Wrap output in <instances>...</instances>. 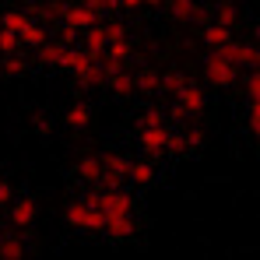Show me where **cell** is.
<instances>
[{
  "label": "cell",
  "instance_id": "8fae6325",
  "mask_svg": "<svg viewBox=\"0 0 260 260\" xmlns=\"http://www.w3.org/2000/svg\"><path fill=\"white\" fill-rule=\"evenodd\" d=\"M166 4H169V14H173L176 21H183V25H190V21H204V11H201L197 0H166Z\"/></svg>",
  "mask_w": 260,
  "mask_h": 260
},
{
  "label": "cell",
  "instance_id": "f1b7e54d",
  "mask_svg": "<svg viewBox=\"0 0 260 260\" xmlns=\"http://www.w3.org/2000/svg\"><path fill=\"white\" fill-rule=\"evenodd\" d=\"M186 81H190V78H186L183 71H169V74H162V91H169V95H179Z\"/></svg>",
  "mask_w": 260,
  "mask_h": 260
},
{
  "label": "cell",
  "instance_id": "7a4b0ae2",
  "mask_svg": "<svg viewBox=\"0 0 260 260\" xmlns=\"http://www.w3.org/2000/svg\"><path fill=\"white\" fill-rule=\"evenodd\" d=\"M63 221H67L71 229H78V232H102V225H106L102 211H99L91 201H85V197H78V201H71V204H67Z\"/></svg>",
  "mask_w": 260,
  "mask_h": 260
},
{
  "label": "cell",
  "instance_id": "8d00e7d4",
  "mask_svg": "<svg viewBox=\"0 0 260 260\" xmlns=\"http://www.w3.org/2000/svg\"><path fill=\"white\" fill-rule=\"evenodd\" d=\"M11 201H14V186H11L7 179H0V208L11 204Z\"/></svg>",
  "mask_w": 260,
  "mask_h": 260
},
{
  "label": "cell",
  "instance_id": "f546056e",
  "mask_svg": "<svg viewBox=\"0 0 260 260\" xmlns=\"http://www.w3.org/2000/svg\"><path fill=\"white\" fill-rule=\"evenodd\" d=\"M63 7H67V4H60V0L39 4V7H36V18H43V21H49V18H63Z\"/></svg>",
  "mask_w": 260,
  "mask_h": 260
},
{
  "label": "cell",
  "instance_id": "d6986e66",
  "mask_svg": "<svg viewBox=\"0 0 260 260\" xmlns=\"http://www.w3.org/2000/svg\"><path fill=\"white\" fill-rule=\"evenodd\" d=\"M63 123H67L71 130H85L88 123H91V109H88L85 102H74V106L63 113Z\"/></svg>",
  "mask_w": 260,
  "mask_h": 260
},
{
  "label": "cell",
  "instance_id": "52a82bcc",
  "mask_svg": "<svg viewBox=\"0 0 260 260\" xmlns=\"http://www.w3.org/2000/svg\"><path fill=\"white\" fill-rule=\"evenodd\" d=\"M60 21H63V28H74V32H88L91 25H99V18L88 11L85 4H67Z\"/></svg>",
  "mask_w": 260,
  "mask_h": 260
},
{
  "label": "cell",
  "instance_id": "d4e9b609",
  "mask_svg": "<svg viewBox=\"0 0 260 260\" xmlns=\"http://www.w3.org/2000/svg\"><path fill=\"white\" fill-rule=\"evenodd\" d=\"M99 25H102L106 46H109V43H120V39H127V25H123V21H116V18H106V21H99Z\"/></svg>",
  "mask_w": 260,
  "mask_h": 260
},
{
  "label": "cell",
  "instance_id": "1f68e13d",
  "mask_svg": "<svg viewBox=\"0 0 260 260\" xmlns=\"http://www.w3.org/2000/svg\"><path fill=\"white\" fill-rule=\"evenodd\" d=\"M166 151H173V155H183V151H186V137H183V130H169V137H166Z\"/></svg>",
  "mask_w": 260,
  "mask_h": 260
},
{
  "label": "cell",
  "instance_id": "ab89813d",
  "mask_svg": "<svg viewBox=\"0 0 260 260\" xmlns=\"http://www.w3.org/2000/svg\"><path fill=\"white\" fill-rule=\"evenodd\" d=\"M169 116H173V120H186V113H183V109H179V106H173V109H169V113H166V120H169Z\"/></svg>",
  "mask_w": 260,
  "mask_h": 260
},
{
  "label": "cell",
  "instance_id": "4fadbf2b",
  "mask_svg": "<svg viewBox=\"0 0 260 260\" xmlns=\"http://www.w3.org/2000/svg\"><path fill=\"white\" fill-rule=\"evenodd\" d=\"M130 56H134V43H130V39H120V43H109V46H106V53H102V63L127 67Z\"/></svg>",
  "mask_w": 260,
  "mask_h": 260
},
{
  "label": "cell",
  "instance_id": "30bf717a",
  "mask_svg": "<svg viewBox=\"0 0 260 260\" xmlns=\"http://www.w3.org/2000/svg\"><path fill=\"white\" fill-rule=\"evenodd\" d=\"M102 232H106L113 243H127V239L137 236V221H134V218H106Z\"/></svg>",
  "mask_w": 260,
  "mask_h": 260
},
{
  "label": "cell",
  "instance_id": "d6a6232c",
  "mask_svg": "<svg viewBox=\"0 0 260 260\" xmlns=\"http://www.w3.org/2000/svg\"><path fill=\"white\" fill-rule=\"evenodd\" d=\"M243 88H246V102H257V95H260V74L257 71H246Z\"/></svg>",
  "mask_w": 260,
  "mask_h": 260
},
{
  "label": "cell",
  "instance_id": "6da1fadb",
  "mask_svg": "<svg viewBox=\"0 0 260 260\" xmlns=\"http://www.w3.org/2000/svg\"><path fill=\"white\" fill-rule=\"evenodd\" d=\"M85 201H91L99 211H102V218H134V193H127L123 186L120 190H91Z\"/></svg>",
  "mask_w": 260,
  "mask_h": 260
},
{
  "label": "cell",
  "instance_id": "4dcf8cb0",
  "mask_svg": "<svg viewBox=\"0 0 260 260\" xmlns=\"http://www.w3.org/2000/svg\"><path fill=\"white\" fill-rule=\"evenodd\" d=\"M166 109H144V116L137 120V127H166Z\"/></svg>",
  "mask_w": 260,
  "mask_h": 260
},
{
  "label": "cell",
  "instance_id": "4316f807",
  "mask_svg": "<svg viewBox=\"0 0 260 260\" xmlns=\"http://www.w3.org/2000/svg\"><path fill=\"white\" fill-rule=\"evenodd\" d=\"M0 53H4V56H21V53H25V46H21V39H18L14 32L0 28Z\"/></svg>",
  "mask_w": 260,
  "mask_h": 260
},
{
  "label": "cell",
  "instance_id": "e0dca14e",
  "mask_svg": "<svg viewBox=\"0 0 260 260\" xmlns=\"http://www.w3.org/2000/svg\"><path fill=\"white\" fill-rule=\"evenodd\" d=\"M63 53H67V46L63 43H53V39H46L43 46H39V63H46V67H60L63 63Z\"/></svg>",
  "mask_w": 260,
  "mask_h": 260
},
{
  "label": "cell",
  "instance_id": "836d02e7",
  "mask_svg": "<svg viewBox=\"0 0 260 260\" xmlns=\"http://www.w3.org/2000/svg\"><path fill=\"white\" fill-rule=\"evenodd\" d=\"M4 74H11V78H18V74H25V56H4Z\"/></svg>",
  "mask_w": 260,
  "mask_h": 260
},
{
  "label": "cell",
  "instance_id": "5bb4252c",
  "mask_svg": "<svg viewBox=\"0 0 260 260\" xmlns=\"http://www.w3.org/2000/svg\"><path fill=\"white\" fill-rule=\"evenodd\" d=\"M91 63H95V56H88L81 46H67V53H63V63H60V67H63V71H71V74H81L85 67H91Z\"/></svg>",
  "mask_w": 260,
  "mask_h": 260
},
{
  "label": "cell",
  "instance_id": "ba28073f",
  "mask_svg": "<svg viewBox=\"0 0 260 260\" xmlns=\"http://www.w3.org/2000/svg\"><path fill=\"white\" fill-rule=\"evenodd\" d=\"M39 218V204H36V197H18V201H11V225L14 229H28L32 221Z\"/></svg>",
  "mask_w": 260,
  "mask_h": 260
},
{
  "label": "cell",
  "instance_id": "60d3db41",
  "mask_svg": "<svg viewBox=\"0 0 260 260\" xmlns=\"http://www.w3.org/2000/svg\"><path fill=\"white\" fill-rule=\"evenodd\" d=\"M166 0H141V7H162Z\"/></svg>",
  "mask_w": 260,
  "mask_h": 260
},
{
  "label": "cell",
  "instance_id": "e575fe53",
  "mask_svg": "<svg viewBox=\"0 0 260 260\" xmlns=\"http://www.w3.org/2000/svg\"><path fill=\"white\" fill-rule=\"evenodd\" d=\"M246 123H250V134L257 137L260 134V102H246Z\"/></svg>",
  "mask_w": 260,
  "mask_h": 260
},
{
  "label": "cell",
  "instance_id": "8992f818",
  "mask_svg": "<svg viewBox=\"0 0 260 260\" xmlns=\"http://www.w3.org/2000/svg\"><path fill=\"white\" fill-rule=\"evenodd\" d=\"M166 137H169V123L166 127H137V144L148 155H166Z\"/></svg>",
  "mask_w": 260,
  "mask_h": 260
},
{
  "label": "cell",
  "instance_id": "f35d334b",
  "mask_svg": "<svg viewBox=\"0 0 260 260\" xmlns=\"http://www.w3.org/2000/svg\"><path fill=\"white\" fill-rule=\"evenodd\" d=\"M36 130H39L43 137H49V134H53V123H49L46 116H36Z\"/></svg>",
  "mask_w": 260,
  "mask_h": 260
},
{
  "label": "cell",
  "instance_id": "5b68a950",
  "mask_svg": "<svg viewBox=\"0 0 260 260\" xmlns=\"http://www.w3.org/2000/svg\"><path fill=\"white\" fill-rule=\"evenodd\" d=\"M204 74H208V81L215 88H229V85H236V78H239V71H236L221 53H215V49L204 56Z\"/></svg>",
  "mask_w": 260,
  "mask_h": 260
},
{
  "label": "cell",
  "instance_id": "cb8c5ba5",
  "mask_svg": "<svg viewBox=\"0 0 260 260\" xmlns=\"http://www.w3.org/2000/svg\"><path fill=\"white\" fill-rule=\"evenodd\" d=\"M46 39H49V32H46V25H39V21H32V25L21 32V46H32V49H39Z\"/></svg>",
  "mask_w": 260,
  "mask_h": 260
},
{
  "label": "cell",
  "instance_id": "74e56055",
  "mask_svg": "<svg viewBox=\"0 0 260 260\" xmlns=\"http://www.w3.org/2000/svg\"><path fill=\"white\" fill-rule=\"evenodd\" d=\"M78 36H81V32H74V28H63V32H60V43H63V46H78Z\"/></svg>",
  "mask_w": 260,
  "mask_h": 260
},
{
  "label": "cell",
  "instance_id": "2e32d148",
  "mask_svg": "<svg viewBox=\"0 0 260 260\" xmlns=\"http://www.w3.org/2000/svg\"><path fill=\"white\" fill-rule=\"evenodd\" d=\"M32 21H36V18H32L28 11H7V14L0 18V28H7V32H14V36L21 39V32H25Z\"/></svg>",
  "mask_w": 260,
  "mask_h": 260
},
{
  "label": "cell",
  "instance_id": "277c9868",
  "mask_svg": "<svg viewBox=\"0 0 260 260\" xmlns=\"http://www.w3.org/2000/svg\"><path fill=\"white\" fill-rule=\"evenodd\" d=\"M215 53H221L236 71H257V60H260V49L253 39H232V43L225 46V49H215Z\"/></svg>",
  "mask_w": 260,
  "mask_h": 260
},
{
  "label": "cell",
  "instance_id": "7402d4cb",
  "mask_svg": "<svg viewBox=\"0 0 260 260\" xmlns=\"http://www.w3.org/2000/svg\"><path fill=\"white\" fill-rule=\"evenodd\" d=\"M236 21H239V7H236L232 0H221V4H218V14H215V25H221V28L232 32Z\"/></svg>",
  "mask_w": 260,
  "mask_h": 260
},
{
  "label": "cell",
  "instance_id": "7c38bea8",
  "mask_svg": "<svg viewBox=\"0 0 260 260\" xmlns=\"http://www.w3.org/2000/svg\"><path fill=\"white\" fill-rule=\"evenodd\" d=\"M134 91H141V95L162 91V74H158L155 67H141V71L134 74Z\"/></svg>",
  "mask_w": 260,
  "mask_h": 260
},
{
  "label": "cell",
  "instance_id": "484cf974",
  "mask_svg": "<svg viewBox=\"0 0 260 260\" xmlns=\"http://www.w3.org/2000/svg\"><path fill=\"white\" fill-rule=\"evenodd\" d=\"M81 4H85V7L95 14V18H99V21H106L113 11H120V0H81Z\"/></svg>",
  "mask_w": 260,
  "mask_h": 260
},
{
  "label": "cell",
  "instance_id": "9c48e42d",
  "mask_svg": "<svg viewBox=\"0 0 260 260\" xmlns=\"http://www.w3.org/2000/svg\"><path fill=\"white\" fill-rule=\"evenodd\" d=\"M176 106H179L186 116L204 113V88L197 85V81H186V85H183V91L176 95Z\"/></svg>",
  "mask_w": 260,
  "mask_h": 260
},
{
  "label": "cell",
  "instance_id": "83f0119b",
  "mask_svg": "<svg viewBox=\"0 0 260 260\" xmlns=\"http://www.w3.org/2000/svg\"><path fill=\"white\" fill-rule=\"evenodd\" d=\"M74 78H78V85H81V88H95V85H102V63L95 60L91 67H85V71H81V74H74Z\"/></svg>",
  "mask_w": 260,
  "mask_h": 260
},
{
  "label": "cell",
  "instance_id": "ac0fdd59",
  "mask_svg": "<svg viewBox=\"0 0 260 260\" xmlns=\"http://www.w3.org/2000/svg\"><path fill=\"white\" fill-rule=\"evenodd\" d=\"M106 88H109L113 95L127 99V95H134V74H130V71H116V74L106 78Z\"/></svg>",
  "mask_w": 260,
  "mask_h": 260
},
{
  "label": "cell",
  "instance_id": "44dd1931",
  "mask_svg": "<svg viewBox=\"0 0 260 260\" xmlns=\"http://www.w3.org/2000/svg\"><path fill=\"white\" fill-rule=\"evenodd\" d=\"M127 179L134 186H148V183H155V166L151 162H130Z\"/></svg>",
  "mask_w": 260,
  "mask_h": 260
},
{
  "label": "cell",
  "instance_id": "d590c367",
  "mask_svg": "<svg viewBox=\"0 0 260 260\" xmlns=\"http://www.w3.org/2000/svg\"><path fill=\"white\" fill-rule=\"evenodd\" d=\"M183 137H186V151H193V148H201V144H204V134H201V130H186Z\"/></svg>",
  "mask_w": 260,
  "mask_h": 260
},
{
  "label": "cell",
  "instance_id": "3957f363",
  "mask_svg": "<svg viewBox=\"0 0 260 260\" xmlns=\"http://www.w3.org/2000/svg\"><path fill=\"white\" fill-rule=\"evenodd\" d=\"M127 169H130L127 155H116V151L99 155V183H102V190H120L127 183Z\"/></svg>",
  "mask_w": 260,
  "mask_h": 260
},
{
  "label": "cell",
  "instance_id": "ffe728a7",
  "mask_svg": "<svg viewBox=\"0 0 260 260\" xmlns=\"http://www.w3.org/2000/svg\"><path fill=\"white\" fill-rule=\"evenodd\" d=\"M229 43H232V32H229V28H221L215 21L204 25V46H208V49H225Z\"/></svg>",
  "mask_w": 260,
  "mask_h": 260
},
{
  "label": "cell",
  "instance_id": "603a6c76",
  "mask_svg": "<svg viewBox=\"0 0 260 260\" xmlns=\"http://www.w3.org/2000/svg\"><path fill=\"white\" fill-rule=\"evenodd\" d=\"M74 173H78V179H85V183H99V155H85L74 166Z\"/></svg>",
  "mask_w": 260,
  "mask_h": 260
},
{
  "label": "cell",
  "instance_id": "9a60e30c",
  "mask_svg": "<svg viewBox=\"0 0 260 260\" xmlns=\"http://www.w3.org/2000/svg\"><path fill=\"white\" fill-rule=\"evenodd\" d=\"M0 260H25V239L18 232L0 236Z\"/></svg>",
  "mask_w": 260,
  "mask_h": 260
}]
</instances>
